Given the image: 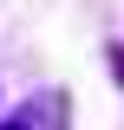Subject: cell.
Returning <instances> with one entry per match:
<instances>
[{
    "instance_id": "1",
    "label": "cell",
    "mask_w": 124,
    "mask_h": 130,
    "mask_svg": "<svg viewBox=\"0 0 124 130\" xmlns=\"http://www.w3.org/2000/svg\"><path fill=\"white\" fill-rule=\"evenodd\" d=\"M7 130H65V91H39V98H26V104L7 117Z\"/></svg>"
},
{
    "instance_id": "2",
    "label": "cell",
    "mask_w": 124,
    "mask_h": 130,
    "mask_svg": "<svg viewBox=\"0 0 124 130\" xmlns=\"http://www.w3.org/2000/svg\"><path fill=\"white\" fill-rule=\"evenodd\" d=\"M0 130H7V124H0Z\"/></svg>"
}]
</instances>
